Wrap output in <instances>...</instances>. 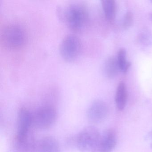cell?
<instances>
[{
  "label": "cell",
  "instance_id": "cell-1",
  "mask_svg": "<svg viewBox=\"0 0 152 152\" xmlns=\"http://www.w3.org/2000/svg\"><path fill=\"white\" fill-rule=\"evenodd\" d=\"M56 12L60 21L74 31L84 29L88 21V10L87 5L82 2L60 4L57 7Z\"/></svg>",
  "mask_w": 152,
  "mask_h": 152
},
{
  "label": "cell",
  "instance_id": "cell-2",
  "mask_svg": "<svg viewBox=\"0 0 152 152\" xmlns=\"http://www.w3.org/2000/svg\"><path fill=\"white\" fill-rule=\"evenodd\" d=\"M1 42L5 48L18 49L24 46L27 40L25 29L21 25L15 23L8 24L1 29Z\"/></svg>",
  "mask_w": 152,
  "mask_h": 152
},
{
  "label": "cell",
  "instance_id": "cell-3",
  "mask_svg": "<svg viewBox=\"0 0 152 152\" xmlns=\"http://www.w3.org/2000/svg\"><path fill=\"white\" fill-rule=\"evenodd\" d=\"M101 135L93 126H88L82 130L76 138V144L81 152L98 151Z\"/></svg>",
  "mask_w": 152,
  "mask_h": 152
},
{
  "label": "cell",
  "instance_id": "cell-4",
  "mask_svg": "<svg viewBox=\"0 0 152 152\" xmlns=\"http://www.w3.org/2000/svg\"><path fill=\"white\" fill-rule=\"evenodd\" d=\"M80 38L73 34H69L64 37L59 46L61 56L68 61H72L79 56L81 50Z\"/></svg>",
  "mask_w": 152,
  "mask_h": 152
},
{
  "label": "cell",
  "instance_id": "cell-5",
  "mask_svg": "<svg viewBox=\"0 0 152 152\" xmlns=\"http://www.w3.org/2000/svg\"><path fill=\"white\" fill-rule=\"evenodd\" d=\"M57 117L56 108L52 105H45L34 114L33 125L40 129H48L56 122Z\"/></svg>",
  "mask_w": 152,
  "mask_h": 152
},
{
  "label": "cell",
  "instance_id": "cell-6",
  "mask_svg": "<svg viewBox=\"0 0 152 152\" xmlns=\"http://www.w3.org/2000/svg\"><path fill=\"white\" fill-rule=\"evenodd\" d=\"M32 126L33 114L26 107H21L18 114L16 134L15 137H22L29 135L31 133V128Z\"/></svg>",
  "mask_w": 152,
  "mask_h": 152
},
{
  "label": "cell",
  "instance_id": "cell-7",
  "mask_svg": "<svg viewBox=\"0 0 152 152\" xmlns=\"http://www.w3.org/2000/svg\"><path fill=\"white\" fill-rule=\"evenodd\" d=\"M87 117L93 123H99L105 120L108 115V108L105 102L101 100L93 101L87 111Z\"/></svg>",
  "mask_w": 152,
  "mask_h": 152
},
{
  "label": "cell",
  "instance_id": "cell-8",
  "mask_svg": "<svg viewBox=\"0 0 152 152\" xmlns=\"http://www.w3.org/2000/svg\"><path fill=\"white\" fill-rule=\"evenodd\" d=\"M36 143L32 133L23 137H15L12 152H35Z\"/></svg>",
  "mask_w": 152,
  "mask_h": 152
},
{
  "label": "cell",
  "instance_id": "cell-9",
  "mask_svg": "<svg viewBox=\"0 0 152 152\" xmlns=\"http://www.w3.org/2000/svg\"><path fill=\"white\" fill-rule=\"evenodd\" d=\"M117 135L113 129L106 130L101 135L98 151L99 152H111L117 144Z\"/></svg>",
  "mask_w": 152,
  "mask_h": 152
},
{
  "label": "cell",
  "instance_id": "cell-10",
  "mask_svg": "<svg viewBox=\"0 0 152 152\" xmlns=\"http://www.w3.org/2000/svg\"><path fill=\"white\" fill-rule=\"evenodd\" d=\"M35 152H60L59 143L54 137H43L37 141Z\"/></svg>",
  "mask_w": 152,
  "mask_h": 152
},
{
  "label": "cell",
  "instance_id": "cell-11",
  "mask_svg": "<svg viewBox=\"0 0 152 152\" xmlns=\"http://www.w3.org/2000/svg\"><path fill=\"white\" fill-rule=\"evenodd\" d=\"M128 99V91L126 85L121 82L118 84L115 96V102L118 110L122 111L125 108Z\"/></svg>",
  "mask_w": 152,
  "mask_h": 152
},
{
  "label": "cell",
  "instance_id": "cell-12",
  "mask_svg": "<svg viewBox=\"0 0 152 152\" xmlns=\"http://www.w3.org/2000/svg\"><path fill=\"white\" fill-rule=\"evenodd\" d=\"M104 69L106 74L108 78L115 77L120 70L117 58L113 56L108 58L106 61Z\"/></svg>",
  "mask_w": 152,
  "mask_h": 152
},
{
  "label": "cell",
  "instance_id": "cell-13",
  "mask_svg": "<svg viewBox=\"0 0 152 152\" xmlns=\"http://www.w3.org/2000/svg\"><path fill=\"white\" fill-rule=\"evenodd\" d=\"M101 3L106 17L109 21H113L115 18L116 12L115 1L114 0H102Z\"/></svg>",
  "mask_w": 152,
  "mask_h": 152
},
{
  "label": "cell",
  "instance_id": "cell-14",
  "mask_svg": "<svg viewBox=\"0 0 152 152\" xmlns=\"http://www.w3.org/2000/svg\"><path fill=\"white\" fill-rule=\"evenodd\" d=\"M117 59L120 70L123 72L126 73L130 66L131 63L127 60L126 51L124 48L119 50Z\"/></svg>",
  "mask_w": 152,
  "mask_h": 152
},
{
  "label": "cell",
  "instance_id": "cell-15",
  "mask_svg": "<svg viewBox=\"0 0 152 152\" xmlns=\"http://www.w3.org/2000/svg\"><path fill=\"white\" fill-rule=\"evenodd\" d=\"M133 15L131 11H128L125 14L123 22V26L124 28H128L133 23Z\"/></svg>",
  "mask_w": 152,
  "mask_h": 152
},
{
  "label": "cell",
  "instance_id": "cell-16",
  "mask_svg": "<svg viewBox=\"0 0 152 152\" xmlns=\"http://www.w3.org/2000/svg\"><path fill=\"white\" fill-rule=\"evenodd\" d=\"M138 39L140 42L144 44H148V43H149L150 42V35L148 34L145 33H140L139 35Z\"/></svg>",
  "mask_w": 152,
  "mask_h": 152
},
{
  "label": "cell",
  "instance_id": "cell-17",
  "mask_svg": "<svg viewBox=\"0 0 152 152\" xmlns=\"http://www.w3.org/2000/svg\"><path fill=\"white\" fill-rule=\"evenodd\" d=\"M148 137L150 140V146L152 148V131L148 134Z\"/></svg>",
  "mask_w": 152,
  "mask_h": 152
},
{
  "label": "cell",
  "instance_id": "cell-18",
  "mask_svg": "<svg viewBox=\"0 0 152 152\" xmlns=\"http://www.w3.org/2000/svg\"><path fill=\"white\" fill-rule=\"evenodd\" d=\"M149 18H150V19L152 21V12H151V13L149 14Z\"/></svg>",
  "mask_w": 152,
  "mask_h": 152
},
{
  "label": "cell",
  "instance_id": "cell-19",
  "mask_svg": "<svg viewBox=\"0 0 152 152\" xmlns=\"http://www.w3.org/2000/svg\"><path fill=\"white\" fill-rule=\"evenodd\" d=\"M151 2H152V1H151Z\"/></svg>",
  "mask_w": 152,
  "mask_h": 152
}]
</instances>
